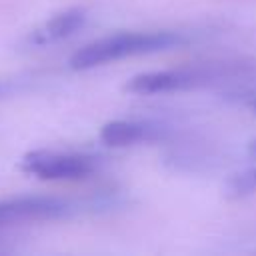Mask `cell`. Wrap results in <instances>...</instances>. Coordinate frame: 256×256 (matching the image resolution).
I'll return each mask as SVG.
<instances>
[{
	"instance_id": "cell-5",
	"label": "cell",
	"mask_w": 256,
	"mask_h": 256,
	"mask_svg": "<svg viewBox=\"0 0 256 256\" xmlns=\"http://www.w3.org/2000/svg\"><path fill=\"white\" fill-rule=\"evenodd\" d=\"M166 136V128L140 120H110L100 128V142L112 148H124L138 142H154Z\"/></svg>"
},
{
	"instance_id": "cell-7",
	"label": "cell",
	"mask_w": 256,
	"mask_h": 256,
	"mask_svg": "<svg viewBox=\"0 0 256 256\" xmlns=\"http://www.w3.org/2000/svg\"><path fill=\"white\" fill-rule=\"evenodd\" d=\"M256 192V164L228 174L224 180V196L238 200Z\"/></svg>"
},
{
	"instance_id": "cell-2",
	"label": "cell",
	"mask_w": 256,
	"mask_h": 256,
	"mask_svg": "<svg viewBox=\"0 0 256 256\" xmlns=\"http://www.w3.org/2000/svg\"><path fill=\"white\" fill-rule=\"evenodd\" d=\"M20 168L40 180H80L98 168V158L82 152L32 150L24 154Z\"/></svg>"
},
{
	"instance_id": "cell-9",
	"label": "cell",
	"mask_w": 256,
	"mask_h": 256,
	"mask_svg": "<svg viewBox=\"0 0 256 256\" xmlns=\"http://www.w3.org/2000/svg\"><path fill=\"white\" fill-rule=\"evenodd\" d=\"M252 110H254V114H256V100L252 102Z\"/></svg>"
},
{
	"instance_id": "cell-6",
	"label": "cell",
	"mask_w": 256,
	"mask_h": 256,
	"mask_svg": "<svg viewBox=\"0 0 256 256\" xmlns=\"http://www.w3.org/2000/svg\"><path fill=\"white\" fill-rule=\"evenodd\" d=\"M84 22H86V12L82 8H68V10L52 16L38 30H34L28 40L36 46L60 42L64 38H70L74 32H78L84 26Z\"/></svg>"
},
{
	"instance_id": "cell-1",
	"label": "cell",
	"mask_w": 256,
	"mask_h": 256,
	"mask_svg": "<svg viewBox=\"0 0 256 256\" xmlns=\"http://www.w3.org/2000/svg\"><path fill=\"white\" fill-rule=\"evenodd\" d=\"M186 44V38L180 32L156 30V32H118L84 44L70 56L72 70H90L108 62H116L130 56L164 52Z\"/></svg>"
},
{
	"instance_id": "cell-10",
	"label": "cell",
	"mask_w": 256,
	"mask_h": 256,
	"mask_svg": "<svg viewBox=\"0 0 256 256\" xmlns=\"http://www.w3.org/2000/svg\"><path fill=\"white\" fill-rule=\"evenodd\" d=\"M0 92H2V84H0Z\"/></svg>"
},
{
	"instance_id": "cell-8",
	"label": "cell",
	"mask_w": 256,
	"mask_h": 256,
	"mask_svg": "<svg viewBox=\"0 0 256 256\" xmlns=\"http://www.w3.org/2000/svg\"><path fill=\"white\" fill-rule=\"evenodd\" d=\"M246 156H248V160L256 162V138H252V140L246 144Z\"/></svg>"
},
{
	"instance_id": "cell-3",
	"label": "cell",
	"mask_w": 256,
	"mask_h": 256,
	"mask_svg": "<svg viewBox=\"0 0 256 256\" xmlns=\"http://www.w3.org/2000/svg\"><path fill=\"white\" fill-rule=\"evenodd\" d=\"M74 204L60 196H14L0 200V230L24 222H42L66 218Z\"/></svg>"
},
{
	"instance_id": "cell-4",
	"label": "cell",
	"mask_w": 256,
	"mask_h": 256,
	"mask_svg": "<svg viewBox=\"0 0 256 256\" xmlns=\"http://www.w3.org/2000/svg\"><path fill=\"white\" fill-rule=\"evenodd\" d=\"M220 74L214 68H168V70H150L132 76L124 90L134 94H160V92H174L186 90L194 86L208 84L216 80Z\"/></svg>"
}]
</instances>
